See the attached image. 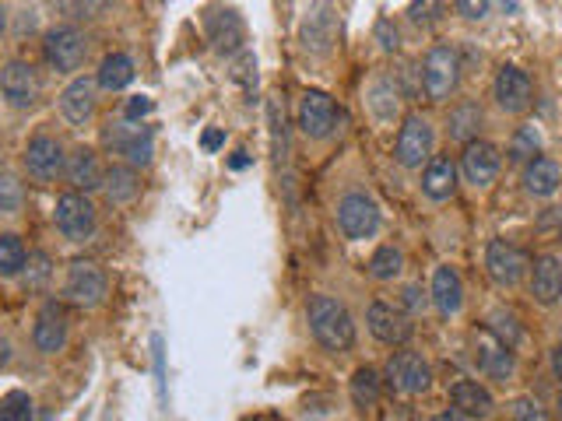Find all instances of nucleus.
I'll return each mask as SVG.
<instances>
[{
  "mask_svg": "<svg viewBox=\"0 0 562 421\" xmlns=\"http://www.w3.org/2000/svg\"><path fill=\"white\" fill-rule=\"evenodd\" d=\"M306 316H310V330L317 337V344L324 351H331V355H341V351H348L355 344L352 313H348V306L341 299H334V295H313Z\"/></svg>",
  "mask_w": 562,
  "mask_h": 421,
  "instance_id": "obj_1",
  "label": "nucleus"
},
{
  "mask_svg": "<svg viewBox=\"0 0 562 421\" xmlns=\"http://www.w3.org/2000/svg\"><path fill=\"white\" fill-rule=\"evenodd\" d=\"M53 222H57L60 236L67 243H88L99 229V211L88 200V193L81 190H67L57 197V207H53Z\"/></svg>",
  "mask_w": 562,
  "mask_h": 421,
  "instance_id": "obj_2",
  "label": "nucleus"
},
{
  "mask_svg": "<svg viewBox=\"0 0 562 421\" xmlns=\"http://www.w3.org/2000/svg\"><path fill=\"white\" fill-rule=\"evenodd\" d=\"M461 85V57L454 46H433L422 60V88L429 102H447Z\"/></svg>",
  "mask_w": 562,
  "mask_h": 421,
  "instance_id": "obj_3",
  "label": "nucleus"
},
{
  "mask_svg": "<svg viewBox=\"0 0 562 421\" xmlns=\"http://www.w3.org/2000/svg\"><path fill=\"white\" fill-rule=\"evenodd\" d=\"M43 57L57 74H74L88 57V36L78 25H57V29L46 32Z\"/></svg>",
  "mask_w": 562,
  "mask_h": 421,
  "instance_id": "obj_4",
  "label": "nucleus"
},
{
  "mask_svg": "<svg viewBox=\"0 0 562 421\" xmlns=\"http://www.w3.org/2000/svg\"><path fill=\"white\" fill-rule=\"evenodd\" d=\"M338 229L345 232L348 239H369L380 229V207H376L373 197L366 193H345L338 200Z\"/></svg>",
  "mask_w": 562,
  "mask_h": 421,
  "instance_id": "obj_5",
  "label": "nucleus"
},
{
  "mask_svg": "<svg viewBox=\"0 0 562 421\" xmlns=\"http://www.w3.org/2000/svg\"><path fill=\"white\" fill-rule=\"evenodd\" d=\"M429 155H433V123L418 113L404 116L401 134H397L394 144V158L404 169H418L422 162H429Z\"/></svg>",
  "mask_w": 562,
  "mask_h": 421,
  "instance_id": "obj_6",
  "label": "nucleus"
},
{
  "mask_svg": "<svg viewBox=\"0 0 562 421\" xmlns=\"http://www.w3.org/2000/svg\"><path fill=\"white\" fill-rule=\"evenodd\" d=\"M338 120H341V113L331 95L317 92V88L303 92V99H299V130H303L310 141H327V137L334 134V127H338Z\"/></svg>",
  "mask_w": 562,
  "mask_h": 421,
  "instance_id": "obj_7",
  "label": "nucleus"
},
{
  "mask_svg": "<svg viewBox=\"0 0 562 421\" xmlns=\"http://www.w3.org/2000/svg\"><path fill=\"white\" fill-rule=\"evenodd\" d=\"M106 274H102L99 264H92V260H74L71 267H67V281H64V295L71 302H78V306H99L102 299H106Z\"/></svg>",
  "mask_w": 562,
  "mask_h": 421,
  "instance_id": "obj_8",
  "label": "nucleus"
},
{
  "mask_svg": "<svg viewBox=\"0 0 562 421\" xmlns=\"http://www.w3.org/2000/svg\"><path fill=\"white\" fill-rule=\"evenodd\" d=\"M22 162H25V169H29L32 179H39V183H50V179H57L60 172H64V165H67L64 144H60L57 137H50V134H36L29 144H25Z\"/></svg>",
  "mask_w": 562,
  "mask_h": 421,
  "instance_id": "obj_9",
  "label": "nucleus"
},
{
  "mask_svg": "<svg viewBox=\"0 0 562 421\" xmlns=\"http://www.w3.org/2000/svg\"><path fill=\"white\" fill-rule=\"evenodd\" d=\"M0 95L11 109H32L39 99V78L32 71V64L25 60H8L0 71Z\"/></svg>",
  "mask_w": 562,
  "mask_h": 421,
  "instance_id": "obj_10",
  "label": "nucleus"
},
{
  "mask_svg": "<svg viewBox=\"0 0 562 421\" xmlns=\"http://www.w3.org/2000/svg\"><path fill=\"white\" fill-rule=\"evenodd\" d=\"M387 376H390V383L401 393H408V397H418V393H426L429 386H433V369H429L426 358L415 355V351H397L387 362Z\"/></svg>",
  "mask_w": 562,
  "mask_h": 421,
  "instance_id": "obj_11",
  "label": "nucleus"
},
{
  "mask_svg": "<svg viewBox=\"0 0 562 421\" xmlns=\"http://www.w3.org/2000/svg\"><path fill=\"white\" fill-rule=\"evenodd\" d=\"M485 271H489V278L496 285L513 288L527 271V253L517 250L513 243H506V239H492L489 250H485Z\"/></svg>",
  "mask_w": 562,
  "mask_h": 421,
  "instance_id": "obj_12",
  "label": "nucleus"
},
{
  "mask_svg": "<svg viewBox=\"0 0 562 421\" xmlns=\"http://www.w3.org/2000/svg\"><path fill=\"white\" fill-rule=\"evenodd\" d=\"M492 95H496V106L503 109V113H524V109L531 106L534 88H531V78H527L520 67L506 64V67H499Z\"/></svg>",
  "mask_w": 562,
  "mask_h": 421,
  "instance_id": "obj_13",
  "label": "nucleus"
},
{
  "mask_svg": "<svg viewBox=\"0 0 562 421\" xmlns=\"http://www.w3.org/2000/svg\"><path fill=\"white\" fill-rule=\"evenodd\" d=\"M475 362H478V369H482L485 376L499 379V383H506V379L513 376V355H510V348H506V344L499 341V337L492 334L489 327H478L475 330Z\"/></svg>",
  "mask_w": 562,
  "mask_h": 421,
  "instance_id": "obj_14",
  "label": "nucleus"
},
{
  "mask_svg": "<svg viewBox=\"0 0 562 421\" xmlns=\"http://www.w3.org/2000/svg\"><path fill=\"white\" fill-rule=\"evenodd\" d=\"M499 165H503V155H499L496 144H489V141H471V144H464L461 169H464V179H468V183L489 186L492 179L499 176Z\"/></svg>",
  "mask_w": 562,
  "mask_h": 421,
  "instance_id": "obj_15",
  "label": "nucleus"
},
{
  "mask_svg": "<svg viewBox=\"0 0 562 421\" xmlns=\"http://www.w3.org/2000/svg\"><path fill=\"white\" fill-rule=\"evenodd\" d=\"M32 344H36L39 355H57V351L67 348V316L57 302H46L43 313L36 316Z\"/></svg>",
  "mask_w": 562,
  "mask_h": 421,
  "instance_id": "obj_16",
  "label": "nucleus"
},
{
  "mask_svg": "<svg viewBox=\"0 0 562 421\" xmlns=\"http://www.w3.org/2000/svg\"><path fill=\"white\" fill-rule=\"evenodd\" d=\"M366 323H369V334L376 337L380 344H404L411 337V320L401 313V309L387 306V302H373L366 313Z\"/></svg>",
  "mask_w": 562,
  "mask_h": 421,
  "instance_id": "obj_17",
  "label": "nucleus"
},
{
  "mask_svg": "<svg viewBox=\"0 0 562 421\" xmlns=\"http://www.w3.org/2000/svg\"><path fill=\"white\" fill-rule=\"evenodd\" d=\"M204 32H208V43L215 46V53H225V57L243 50V43H246V29L236 11H211V15L204 18Z\"/></svg>",
  "mask_w": 562,
  "mask_h": 421,
  "instance_id": "obj_18",
  "label": "nucleus"
},
{
  "mask_svg": "<svg viewBox=\"0 0 562 421\" xmlns=\"http://www.w3.org/2000/svg\"><path fill=\"white\" fill-rule=\"evenodd\" d=\"M95 81L92 78H74L71 85L60 92V113H64L67 123L74 127H85L95 116Z\"/></svg>",
  "mask_w": 562,
  "mask_h": 421,
  "instance_id": "obj_19",
  "label": "nucleus"
},
{
  "mask_svg": "<svg viewBox=\"0 0 562 421\" xmlns=\"http://www.w3.org/2000/svg\"><path fill=\"white\" fill-rule=\"evenodd\" d=\"M64 172H67V183H71L74 190H81V193L102 190V176H106V169H102L99 155H95L92 148H85V144H81V148H74L71 155H67Z\"/></svg>",
  "mask_w": 562,
  "mask_h": 421,
  "instance_id": "obj_20",
  "label": "nucleus"
},
{
  "mask_svg": "<svg viewBox=\"0 0 562 421\" xmlns=\"http://www.w3.org/2000/svg\"><path fill=\"white\" fill-rule=\"evenodd\" d=\"M531 295L538 306H555L562 299V260L545 253L531 267Z\"/></svg>",
  "mask_w": 562,
  "mask_h": 421,
  "instance_id": "obj_21",
  "label": "nucleus"
},
{
  "mask_svg": "<svg viewBox=\"0 0 562 421\" xmlns=\"http://www.w3.org/2000/svg\"><path fill=\"white\" fill-rule=\"evenodd\" d=\"M106 141L113 144L116 155H123L130 165H148L155 155V144H152V130H141V127H116L106 134Z\"/></svg>",
  "mask_w": 562,
  "mask_h": 421,
  "instance_id": "obj_22",
  "label": "nucleus"
},
{
  "mask_svg": "<svg viewBox=\"0 0 562 421\" xmlns=\"http://www.w3.org/2000/svg\"><path fill=\"white\" fill-rule=\"evenodd\" d=\"M331 43H334V8H331V0H317V4L306 11L303 46L313 53H324Z\"/></svg>",
  "mask_w": 562,
  "mask_h": 421,
  "instance_id": "obj_23",
  "label": "nucleus"
},
{
  "mask_svg": "<svg viewBox=\"0 0 562 421\" xmlns=\"http://www.w3.org/2000/svg\"><path fill=\"white\" fill-rule=\"evenodd\" d=\"M450 400H454V411H461L464 418H489L492 407H496L492 393L475 379H461V383L450 386Z\"/></svg>",
  "mask_w": 562,
  "mask_h": 421,
  "instance_id": "obj_24",
  "label": "nucleus"
},
{
  "mask_svg": "<svg viewBox=\"0 0 562 421\" xmlns=\"http://www.w3.org/2000/svg\"><path fill=\"white\" fill-rule=\"evenodd\" d=\"M559 183H562V165L555 162V158L538 155V158L527 162L524 190L531 193V197H552V193L559 190Z\"/></svg>",
  "mask_w": 562,
  "mask_h": 421,
  "instance_id": "obj_25",
  "label": "nucleus"
},
{
  "mask_svg": "<svg viewBox=\"0 0 562 421\" xmlns=\"http://www.w3.org/2000/svg\"><path fill=\"white\" fill-rule=\"evenodd\" d=\"M433 302L436 309H440L443 316H457L464 306V281L461 274L454 271V267H436L433 274Z\"/></svg>",
  "mask_w": 562,
  "mask_h": 421,
  "instance_id": "obj_26",
  "label": "nucleus"
},
{
  "mask_svg": "<svg viewBox=\"0 0 562 421\" xmlns=\"http://www.w3.org/2000/svg\"><path fill=\"white\" fill-rule=\"evenodd\" d=\"M454 190H457V165L447 155L429 158L426 172H422V193L429 200H447L454 197Z\"/></svg>",
  "mask_w": 562,
  "mask_h": 421,
  "instance_id": "obj_27",
  "label": "nucleus"
},
{
  "mask_svg": "<svg viewBox=\"0 0 562 421\" xmlns=\"http://www.w3.org/2000/svg\"><path fill=\"white\" fill-rule=\"evenodd\" d=\"M102 193L109 204H130L141 193V176L134 172V165H109L102 176Z\"/></svg>",
  "mask_w": 562,
  "mask_h": 421,
  "instance_id": "obj_28",
  "label": "nucleus"
},
{
  "mask_svg": "<svg viewBox=\"0 0 562 421\" xmlns=\"http://www.w3.org/2000/svg\"><path fill=\"white\" fill-rule=\"evenodd\" d=\"M130 81H134V60L127 53H109L99 64V74H95V85L102 92H123Z\"/></svg>",
  "mask_w": 562,
  "mask_h": 421,
  "instance_id": "obj_29",
  "label": "nucleus"
},
{
  "mask_svg": "<svg viewBox=\"0 0 562 421\" xmlns=\"http://www.w3.org/2000/svg\"><path fill=\"white\" fill-rule=\"evenodd\" d=\"M447 130H450V137L461 144L475 141L478 130H482V109H478V102H461V106L450 109Z\"/></svg>",
  "mask_w": 562,
  "mask_h": 421,
  "instance_id": "obj_30",
  "label": "nucleus"
},
{
  "mask_svg": "<svg viewBox=\"0 0 562 421\" xmlns=\"http://www.w3.org/2000/svg\"><path fill=\"white\" fill-rule=\"evenodd\" d=\"M25 260H29V250H25L22 236L0 232V278H18L25 271Z\"/></svg>",
  "mask_w": 562,
  "mask_h": 421,
  "instance_id": "obj_31",
  "label": "nucleus"
},
{
  "mask_svg": "<svg viewBox=\"0 0 562 421\" xmlns=\"http://www.w3.org/2000/svg\"><path fill=\"white\" fill-rule=\"evenodd\" d=\"M404 267V253L397 250V246H380V250L369 257V274H373L376 281H394L397 274H401Z\"/></svg>",
  "mask_w": 562,
  "mask_h": 421,
  "instance_id": "obj_32",
  "label": "nucleus"
},
{
  "mask_svg": "<svg viewBox=\"0 0 562 421\" xmlns=\"http://www.w3.org/2000/svg\"><path fill=\"white\" fill-rule=\"evenodd\" d=\"M352 400H355V407H373L376 400H380V376H376V369H369V365L355 369Z\"/></svg>",
  "mask_w": 562,
  "mask_h": 421,
  "instance_id": "obj_33",
  "label": "nucleus"
},
{
  "mask_svg": "<svg viewBox=\"0 0 562 421\" xmlns=\"http://www.w3.org/2000/svg\"><path fill=\"white\" fill-rule=\"evenodd\" d=\"M0 421H36V407H32L29 393L11 390L8 397L0 400Z\"/></svg>",
  "mask_w": 562,
  "mask_h": 421,
  "instance_id": "obj_34",
  "label": "nucleus"
},
{
  "mask_svg": "<svg viewBox=\"0 0 562 421\" xmlns=\"http://www.w3.org/2000/svg\"><path fill=\"white\" fill-rule=\"evenodd\" d=\"M50 274H53V260H50V253H43V250H36V253H29V260H25V271H22V281H25V288H43L46 281H50Z\"/></svg>",
  "mask_w": 562,
  "mask_h": 421,
  "instance_id": "obj_35",
  "label": "nucleus"
},
{
  "mask_svg": "<svg viewBox=\"0 0 562 421\" xmlns=\"http://www.w3.org/2000/svg\"><path fill=\"white\" fill-rule=\"evenodd\" d=\"M369 106L376 109V116L380 120H390V116L397 113V92L390 81H376L373 88H369Z\"/></svg>",
  "mask_w": 562,
  "mask_h": 421,
  "instance_id": "obj_36",
  "label": "nucleus"
},
{
  "mask_svg": "<svg viewBox=\"0 0 562 421\" xmlns=\"http://www.w3.org/2000/svg\"><path fill=\"white\" fill-rule=\"evenodd\" d=\"M538 144H541L538 130L520 127L517 134H513V141H510V158H513V162H531V158L538 155Z\"/></svg>",
  "mask_w": 562,
  "mask_h": 421,
  "instance_id": "obj_37",
  "label": "nucleus"
},
{
  "mask_svg": "<svg viewBox=\"0 0 562 421\" xmlns=\"http://www.w3.org/2000/svg\"><path fill=\"white\" fill-rule=\"evenodd\" d=\"M447 15V0H411L408 18L415 25H436Z\"/></svg>",
  "mask_w": 562,
  "mask_h": 421,
  "instance_id": "obj_38",
  "label": "nucleus"
},
{
  "mask_svg": "<svg viewBox=\"0 0 562 421\" xmlns=\"http://www.w3.org/2000/svg\"><path fill=\"white\" fill-rule=\"evenodd\" d=\"M22 200H25V186L18 183L15 176H0V211L4 215H15V211H22Z\"/></svg>",
  "mask_w": 562,
  "mask_h": 421,
  "instance_id": "obj_39",
  "label": "nucleus"
},
{
  "mask_svg": "<svg viewBox=\"0 0 562 421\" xmlns=\"http://www.w3.org/2000/svg\"><path fill=\"white\" fill-rule=\"evenodd\" d=\"M510 414H513V421H548L545 407H541L534 397H517L510 404Z\"/></svg>",
  "mask_w": 562,
  "mask_h": 421,
  "instance_id": "obj_40",
  "label": "nucleus"
},
{
  "mask_svg": "<svg viewBox=\"0 0 562 421\" xmlns=\"http://www.w3.org/2000/svg\"><path fill=\"white\" fill-rule=\"evenodd\" d=\"M489 330L506 344V348H513V344L520 341V327H517V320H513L510 313H496V316H492V327Z\"/></svg>",
  "mask_w": 562,
  "mask_h": 421,
  "instance_id": "obj_41",
  "label": "nucleus"
},
{
  "mask_svg": "<svg viewBox=\"0 0 562 421\" xmlns=\"http://www.w3.org/2000/svg\"><path fill=\"white\" fill-rule=\"evenodd\" d=\"M60 11L71 18H92L102 8V0H57Z\"/></svg>",
  "mask_w": 562,
  "mask_h": 421,
  "instance_id": "obj_42",
  "label": "nucleus"
},
{
  "mask_svg": "<svg viewBox=\"0 0 562 421\" xmlns=\"http://www.w3.org/2000/svg\"><path fill=\"white\" fill-rule=\"evenodd\" d=\"M376 43H380V50H387V53H394L397 46H401V36H397L390 18H380V22H376Z\"/></svg>",
  "mask_w": 562,
  "mask_h": 421,
  "instance_id": "obj_43",
  "label": "nucleus"
},
{
  "mask_svg": "<svg viewBox=\"0 0 562 421\" xmlns=\"http://www.w3.org/2000/svg\"><path fill=\"white\" fill-rule=\"evenodd\" d=\"M457 11H461V18H468V22H478V18L489 15V4L492 0H454Z\"/></svg>",
  "mask_w": 562,
  "mask_h": 421,
  "instance_id": "obj_44",
  "label": "nucleus"
},
{
  "mask_svg": "<svg viewBox=\"0 0 562 421\" xmlns=\"http://www.w3.org/2000/svg\"><path fill=\"white\" fill-rule=\"evenodd\" d=\"M148 113H152V99H148V95H134V99L127 102V109H123V116H127L130 123L141 120V116H148Z\"/></svg>",
  "mask_w": 562,
  "mask_h": 421,
  "instance_id": "obj_45",
  "label": "nucleus"
},
{
  "mask_svg": "<svg viewBox=\"0 0 562 421\" xmlns=\"http://www.w3.org/2000/svg\"><path fill=\"white\" fill-rule=\"evenodd\" d=\"M222 144H225V130H204V137H201L204 151H218Z\"/></svg>",
  "mask_w": 562,
  "mask_h": 421,
  "instance_id": "obj_46",
  "label": "nucleus"
},
{
  "mask_svg": "<svg viewBox=\"0 0 562 421\" xmlns=\"http://www.w3.org/2000/svg\"><path fill=\"white\" fill-rule=\"evenodd\" d=\"M404 306H408V309H415V313H418V309L426 306V295L418 292L415 285H408V288H404Z\"/></svg>",
  "mask_w": 562,
  "mask_h": 421,
  "instance_id": "obj_47",
  "label": "nucleus"
},
{
  "mask_svg": "<svg viewBox=\"0 0 562 421\" xmlns=\"http://www.w3.org/2000/svg\"><path fill=\"white\" fill-rule=\"evenodd\" d=\"M11 355H15V348H11V341L4 334H0V369L11 362Z\"/></svg>",
  "mask_w": 562,
  "mask_h": 421,
  "instance_id": "obj_48",
  "label": "nucleus"
},
{
  "mask_svg": "<svg viewBox=\"0 0 562 421\" xmlns=\"http://www.w3.org/2000/svg\"><path fill=\"white\" fill-rule=\"evenodd\" d=\"M552 372H555V379L562 383V344L559 348H552Z\"/></svg>",
  "mask_w": 562,
  "mask_h": 421,
  "instance_id": "obj_49",
  "label": "nucleus"
},
{
  "mask_svg": "<svg viewBox=\"0 0 562 421\" xmlns=\"http://www.w3.org/2000/svg\"><path fill=\"white\" fill-rule=\"evenodd\" d=\"M433 421H464V414L461 411H443V414H436Z\"/></svg>",
  "mask_w": 562,
  "mask_h": 421,
  "instance_id": "obj_50",
  "label": "nucleus"
},
{
  "mask_svg": "<svg viewBox=\"0 0 562 421\" xmlns=\"http://www.w3.org/2000/svg\"><path fill=\"white\" fill-rule=\"evenodd\" d=\"M246 162H250V158H246V151H236V158H232V169H243Z\"/></svg>",
  "mask_w": 562,
  "mask_h": 421,
  "instance_id": "obj_51",
  "label": "nucleus"
},
{
  "mask_svg": "<svg viewBox=\"0 0 562 421\" xmlns=\"http://www.w3.org/2000/svg\"><path fill=\"white\" fill-rule=\"evenodd\" d=\"M4 32H8V11L0 8V36H4Z\"/></svg>",
  "mask_w": 562,
  "mask_h": 421,
  "instance_id": "obj_52",
  "label": "nucleus"
},
{
  "mask_svg": "<svg viewBox=\"0 0 562 421\" xmlns=\"http://www.w3.org/2000/svg\"><path fill=\"white\" fill-rule=\"evenodd\" d=\"M503 8H506V11H510V15H513V11H517V0H503Z\"/></svg>",
  "mask_w": 562,
  "mask_h": 421,
  "instance_id": "obj_53",
  "label": "nucleus"
},
{
  "mask_svg": "<svg viewBox=\"0 0 562 421\" xmlns=\"http://www.w3.org/2000/svg\"><path fill=\"white\" fill-rule=\"evenodd\" d=\"M39 421H53V414H46V411H43V414H39Z\"/></svg>",
  "mask_w": 562,
  "mask_h": 421,
  "instance_id": "obj_54",
  "label": "nucleus"
},
{
  "mask_svg": "<svg viewBox=\"0 0 562 421\" xmlns=\"http://www.w3.org/2000/svg\"><path fill=\"white\" fill-rule=\"evenodd\" d=\"M559 418H562V393H559Z\"/></svg>",
  "mask_w": 562,
  "mask_h": 421,
  "instance_id": "obj_55",
  "label": "nucleus"
}]
</instances>
